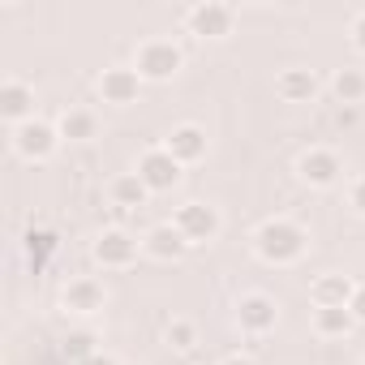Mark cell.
I'll use <instances>...</instances> for the list:
<instances>
[{
	"instance_id": "cell-1",
	"label": "cell",
	"mask_w": 365,
	"mask_h": 365,
	"mask_svg": "<svg viewBox=\"0 0 365 365\" xmlns=\"http://www.w3.org/2000/svg\"><path fill=\"white\" fill-rule=\"evenodd\" d=\"M250 245H254L258 262H267V267H297V262L309 254V232H305L297 220L275 215V220H262V224L254 228Z\"/></svg>"
},
{
	"instance_id": "cell-2",
	"label": "cell",
	"mask_w": 365,
	"mask_h": 365,
	"mask_svg": "<svg viewBox=\"0 0 365 365\" xmlns=\"http://www.w3.org/2000/svg\"><path fill=\"white\" fill-rule=\"evenodd\" d=\"M133 69L142 82H172L180 69H185V52H180V43L172 39H142L133 48Z\"/></svg>"
},
{
	"instance_id": "cell-3",
	"label": "cell",
	"mask_w": 365,
	"mask_h": 365,
	"mask_svg": "<svg viewBox=\"0 0 365 365\" xmlns=\"http://www.w3.org/2000/svg\"><path fill=\"white\" fill-rule=\"evenodd\" d=\"M172 228L190 241V250L194 245H211V241H220V232H224V215H220V207H211V202H180L176 211H172Z\"/></svg>"
},
{
	"instance_id": "cell-4",
	"label": "cell",
	"mask_w": 365,
	"mask_h": 365,
	"mask_svg": "<svg viewBox=\"0 0 365 365\" xmlns=\"http://www.w3.org/2000/svg\"><path fill=\"white\" fill-rule=\"evenodd\" d=\"M142 254V237H133L129 228H103L91 245V258L103 267V271H129Z\"/></svg>"
},
{
	"instance_id": "cell-5",
	"label": "cell",
	"mask_w": 365,
	"mask_h": 365,
	"mask_svg": "<svg viewBox=\"0 0 365 365\" xmlns=\"http://www.w3.org/2000/svg\"><path fill=\"white\" fill-rule=\"evenodd\" d=\"M14 150H18V159H26V163H48L56 150H61V129H56V120H26V125H18L14 129Z\"/></svg>"
},
{
	"instance_id": "cell-6",
	"label": "cell",
	"mask_w": 365,
	"mask_h": 365,
	"mask_svg": "<svg viewBox=\"0 0 365 365\" xmlns=\"http://www.w3.org/2000/svg\"><path fill=\"white\" fill-rule=\"evenodd\" d=\"M133 172L142 176V185H146L150 194H172V190L180 185V176H185V168L168 155L163 142H159V146H146V150L138 155V168H133Z\"/></svg>"
},
{
	"instance_id": "cell-7",
	"label": "cell",
	"mask_w": 365,
	"mask_h": 365,
	"mask_svg": "<svg viewBox=\"0 0 365 365\" xmlns=\"http://www.w3.org/2000/svg\"><path fill=\"white\" fill-rule=\"evenodd\" d=\"M185 26L198 39H228L237 31V9L224 5V0H198V5L185 9Z\"/></svg>"
},
{
	"instance_id": "cell-8",
	"label": "cell",
	"mask_w": 365,
	"mask_h": 365,
	"mask_svg": "<svg viewBox=\"0 0 365 365\" xmlns=\"http://www.w3.org/2000/svg\"><path fill=\"white\" fill-rule=\"evenodd\" d=\"M297 176L305 180L309 190H331V185L344 180V159L331 146H309V150L297 155Z\"/></svg>"
},
{
	"instance_id": "cell-9",
	"label": "cell",
	"mask_w": 365,
	"mask_h": 365,
	"mask_svg": "<svg viewBox=\"0 0 365 365\" xmlns=\"http://www.w3.org/2000/svg\"><path fill=\"white\" fill-rule=\"evenodd\" d=\"M232 318L245 335H271L279 327V301L267 292H241L232 305Z\"/></svg>"
},
{
	"instance_id": "cell-10",
	"label": "cell",
	"mask_w": 365,
	"mask_h": 365,
	"mask_svg": "<svg viewBox=\"0 0 365 365\" xmlns=\"http://www.w3.org/2000/svg\"><path fill=\"white\" fill-rule=\"evenodd\" d=\"M61 309L73 314V318H95V314H103V309H108V288H103V279H95V275H73V279L61 288Z\"/></svg>"
},
{
	"instance_id": "cell-11",
	"label": "cell",
	"mask_w": 365,
	"mask_h": 365,
	"mask_svg": "<svg viewBox=\"0 0 365 365\" xmlns=\"http://www.w3.org/2000/svg\"><path fill=\"white\" fill-rule=\"evenodd\" d=\"M99 99L103 103H112V108H133L138 99H142V78H138V69L133 65H108L103 73H99Z\"/></svg>"
},
{
	"instance_id": "cell-12",
	"label": "cell",
	"mask_w": 365,
	"mask_h": 365,
	"mask_svg": "<svg viewBox=\"0 0 365 365\" xmlns=\"http://www.w3.org/2000/svg\"><path fill=\"white\" fill-rule=\"evenodd\" d=\"M163 146H168V155H172L180 168L202 163V159H207V150H211V142H207V129H202V125H172V133L163 138Z\"/></svg>"
},
{
	"instance_id": "cell-13",
	"label": "cell",
	"mask_w": 365,
	"mask_h": 365,
	"mask_svg": "<svg viewBox=\"0 0 365 365\" xmlns=\"http://www.w3.org/2000/svg\"><path fill=\"white\" fill-rule=\"evenodd\" d=\"M318 91H322V82H318V73L305 69V65H288V69L275 73V95H279L284 103H314Z\"/></svg>"
},
{
	"instance_id": "cell-14",
	"label": "cell",
	"mask_w": 365,
	"mask_h": 365,
	"mask_svg": "<svg viewBox=\"0 0 365 365\" xmlns=\"http://www.w3.org/2000/svg\"><path fill=\"white\" fill-rule=\"evenodd\" d=\"M0 116L9 120V129L35 120V86L22 82V78H9L5 86H0Z\"/></svg>"
},
{
	"instance_id": "cell-15",
	"label": "cell",
	"mask_w": 365,
	"mask_h": 365,
	"mask_svg": "<svg viewBox=\"0 0 365 365\" xmlns=\"http://www.w3.org/2000/svg\"><path fill=\"white\" fill-rule=\"evenodd\" d=\"M185 250H190V241L172 228V220H168V224H155V228L142 232V254L155 258V262H176Z\"/></svg>"
},
{
	"instance_id": "cell-16",
	"label": "cell",
	"mask_w": 365,
	"mask_h": 365,
	"mask_svg": "<svg viewBox=\"0 0 365 365\" xmlns=\"http://www.w3.org/2000/svg\"><path fill=\"white\" fill-rule=\"evenodd\" d=\"M352 292H356V279H352V275H339V271H327V275H318V279L309 284L314 309H322V305H348Z\"/></svg>"
},
{
	"instance_id": "cell-17",
	"label": "cell",
	"mask_w": 365,
	"mask_h": 365,
	"mask_svg": "<svg viewBox=\"0 0 365 365\" xmlns=\"http://www.w3.org/2000/svg\"><path fill=\"white\" fill-rule=\"evenodd\" d=\"M108 198H112V207H120V211H142L155 194L142 185V176H138V172H120V176H112Z\"/></svg>"
},
{
	"instance_id": "cell-18",
	"label": "cell",
	"mask_w": 365,
	"mask_h": 365,
	"mask_svg": "<svg viewBox=\"0 0 365 365\" xmlns=\"http://www.w3.org/2000/svg\"><path fill=\"white\" fill-rule=\"evenodd\" d=\"M56 129H61V142H95L99 138V116L91 108H65L56 116Z\"/></svg>"
},
{
	"instance_id": "cell-19",
	"label": "cell",
	"mask_w": 365,
	"mask_h": 365,
	"mask_svg": "<svg viewBox=\"0 0 365 365\" xmlns=\"http://www.w3.org/2000/svg\"><path fill=\"white\" fill-rule=\"evenodd\" d=\"M309 327H314L318 339H348L352 327H356V318H352L348 305H322V309H314Z\"/></svg>"
},
{
	"instance_id": "cell-20",
	"label": "cell",
	"mask_w": 365,
	"mask_h": 365,
	"mask_svg": "<svg viewBox=\"0 0 365 365\" xmlns=\"http://www.w3.org/2000/svg\"><path fill=\"white\" fill-rule=\"evenodd\" d=\"M331 95L339 99V103H365V69L361 65H344V69H335V78H331Z\"/></svg>"
},
{
	"instance_id": "cell-21",
	"label": "cell",
	"mask_w": 365,
	"mask_h": 365,
	"mask_svg": "<svg viewBox=\"0 0 365 365\" xmlns=\"http://www.w3.org/2000/svg\"><path fill=\"white\" fill-rule=\"evenodd\" d=\"M163 344H168L172 352H190V348H198V322H190V318H172V322L163 327Z\"/></svg>"
},
{
	"instance_id": "cell-22",
	"label": "cell",
	"mask_w": 365,
	"mask_h": 365,
	"mask_svg": "<svg viewBox=\"0 0 365 365\" xmlns=\"http://www.w3.org/2000/svg\"><path fill=\"white\" fill-rule=\"evenodd\" d=\"M56 250V232H48V228H31L26 232V258H31V267H43V258Z\"/></svg>"
},
{
	"instance_id": "cell-23",
	"label": "cell",
	"mask_w": 365,
	"mask_h": 365,
	"mask_svg": "<svg viewBox=\"0 0 365 365\" xmlns=\"http://www.w3.org/2000/svg\"><path fill=\"white\" fill-rule=\"evenodd\" d=\"M61 352L78 365V361H86L91 352H99V348H95V339H91V335H82V331H78V335H69V339H65V348H61Z\"/></svg>"
},
{
	"instance_id": "cell-24",
	"label": "cell",
	"mask_w": 365,
	"mask_h": 365,
	"mask_svg": "<svg viewBox=\"0 0 365 365\" xmlns=\"http://www.w3.org/2000/svg\"><path fill=\"white\" fill-rule=\"evenodd\" d=\"M348 43L365 56V9H361V14H352V22H348Z\"/></svg>"
},
{
	"instance_id": "cell-25",
	"label": "cell",
	"mask_w": 365,
	"mask_h": 365,
	"mask_svg": "<svg viewBox=\"0 0 365 365\" xmlns=\"http://www.w3.org/2000/svg\"><path fill=\"white\" fill-rule=\"evenodd\" d=\"M348 207H352V211L365 220V176H356L352 185H348Z\"/></svg>"
},
{
	"instance_id": "cell-26",
	"label": "cell",
	"mask_w": 365,
	"mask_h": 365,
	"mask_svg": "<svg viewBox=\"0 0 365 365\" xmlns=\"http://www.w3.org/2000/svg\"><path fill=\"white\" fill-rule=\"evenodd\" d=\"M348 309H352V318H356V327H365V284H356V292H352V301H348Z\"/></svg>"
},
{
	"instance_id": "cell-27",
	"label": "cell",
	"mask_w": 365,
	"mask_h": 365,
	"mask_svg": "<svg viewBox=\"0 0 365 365\" xmlns=\"http://www.w3.org/2000/svg\"><path fill=\"white\" fill-rule=\"evenodd\" d=\"M78 365H120V356L99 348V352H91V356H86V361H78Z\"/></svg>"
},
{
	"instance_id": "cell-28",
	"label": "cell",
	"mask_w": 365,
	"mask_h": 365,
	"mask_svg": "<svg viewBox=\"0 0 365 365\" xmlns=\"http://www.w3.org/2000/svg\"><path fill=\"white\" fill-rule=\"evenodd\" d=\"M220 365H258V361H254V356H245V352H232V356H224Z\"/></svg>"
}]
</instances>
